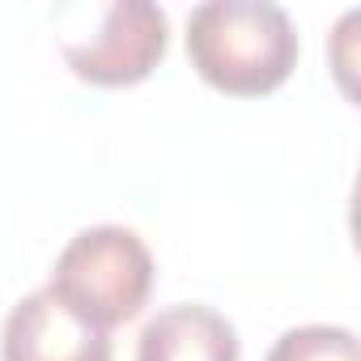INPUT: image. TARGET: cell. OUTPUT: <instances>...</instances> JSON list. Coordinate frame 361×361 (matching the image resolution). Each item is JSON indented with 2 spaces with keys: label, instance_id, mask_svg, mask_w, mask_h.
<instances>
[{
  "label": "cell",
  "instance_id": "cell-1",
  "mask_svg": "<svg viewBox=\"0 0 361 361\" xmlns=\"http://www.w3.org/2000/svg\"><path fill=\"white\" fill-rule=\"evenodd\" d=\"M188 56L213 90L259 98L289 81L298 30L272 0H204L188 18Z\"/></svg>",
  "mask_w": 361,
  "mask_h": 361
},
{
  "label": "cell",
  "instance_id": "cell-5",
  "mask_svg": "<svg viewBox=\"0 0 361 361\" xmlns=\"http://www.w3.org/2000/svg\"><path fill=\"white\" fill-rule=\"evenodd\" d=\"M136 361H238V331L204 302H178L140 327Z\"/></svg>",
  "mask_w": 361,
  "mask_h": 361
},
{
  "label": "cell",
  "instance_id": "cell-4",
  "mask_svg": "<svg viewBox=\"0 0 361 361\" xmlns=\"http://www.w3.org/2000/svg\"><path fill=\"white\" fill-rule=\"evenodd\" d=\"M0 361H111V336L81 323L60 298L39 289L9 310Z\"/></svg>",
  "mask_w": 361,
  "mask_h": 361
},
{
  "label": "cell",
  "instance_id": "cell-2",
  "mask_svg": "<svg viewBox=\"0 0 361 361\" xmlns=\"http://www.w3.org/2000/svg\"><path fill=\"white\" fill-rule=\"evenodd\" d=\"M153 289V255L128 226L81 230L56 259L47 293L60 298L81 323L111 331L140 314Z\"/></svg>",
  "mask_w": 361,
  "mask_h": 361
},
{
  "label": "cell",
  "instance_id": "cell-6",
  "mask_svg": "<svg viewBox=\"0 0 361 361\" xmlns=\"http://www.w3.org/2000/svg\"><path fill=\"white\" fill-rule=\"evenodd\" d=\"M268 361H357V336L348 327H327V323H306L285 331Z\"/></svg>",
  "mask_w": 361,
  "mask_h": 361
},
{
  "label": "cell",
  "instance_id": "cell-3",
  "mask_svg": "<svg viewBox=\"0 0 361 361\" xmlns=\"http://www.w3.org/2000/svg\"><path fill=\"white\" fill-rule=\"evenodd\" d=\"M170 22L149 0H115L94 9L90 35H60L68 68L90 85H136L166 56Z\"/></svg>",
  "mask_w": 361,
  "mask_h": 361
}]
</instances>
